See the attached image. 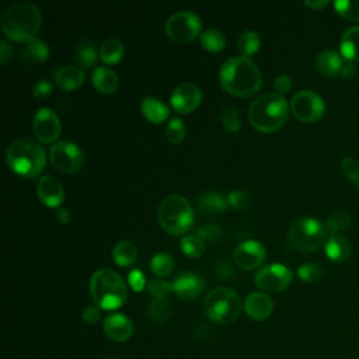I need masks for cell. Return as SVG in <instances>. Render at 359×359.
I'll return each mask as SVG.
<instances>
[{
    "instance_id": "cell-27",
    "label": "cell",
    "mask_w": 359,
    "mask_h": 359,
    "mask_svg": "<svg viewBox=\"0 0 359 359\" xmlns=\"http://www.w3.org/2000/svg\"><path fill=\"white\" fill-rule=\"evenodd\" d=\"M147 317L154 324H163L170 320L172 314V304L165 297H151L146 309Z\"/></svg>"
},
{
    "instance_id": "cell-36",
    "label": "cell",
    "mask_w": 359,
    "mask_h": 359,
    "mask_svg": "<svg viewBox=\"0 0 359 359\" xmlns=\"http://www.w3.org/2000/svg\"><path fill=\"white\" fill-rule=\"evenodd\" d=\"M297 275L303 282L307 283H314L321 280L324 275V269L321 265L314 264V262H304L297 268Z\"/></svg>"
},
{
    "instance_id": "cell-26",
    "label": "cell",
    "mask_w": 359,
    "mask_h": 359,
    "mask_svg": "<svg viewBox=\"0 0 359 359\" xmlns=\"http://www.w3.org/2000/svg\"><path fill=\"white\" fill-rule=\"evenodd\" d=\"M91 80H93V84L94 87L100 91V93H112L116 90L118 87V76L116 73L107 67V66H98L93 70V74H91Z\"/></svg>"
},
{
    "instance_id": "cell-48",
    "label": "cell",
    "mask_w": 359,
    "mask_h": 359,
    "mask_svg": "<svg viewBox=\"0 0 359 359\" xmlns=\"http://www.w3.org/2000/svg\"><path fill=\"white\" fill-rule=\"evenodd\" d=\"M129 283L136 292H140L146 285L144 275L139 269H132L129 273Z\"/></svg>"
},
{
    "instance_id": "cell-9",
    "label": "cell",
    "mask_w": 359,
    "mask_h": 359,
    "mask_svg": "<svg viewBox=\"0 0 359 359\" xmlns=\"http://www.w3.org/2000/svg\"><path fill=\"white\" fill-rule=\"evenodd\" d=\"M202 22L196 13L180 10L172 13L165 21V34L177 42H189L201 34Z\"/></svg>"
},
{
    "instance_id": "cell-5",
    "label": "cell",
    "mask_w": 359,
    "mask_h": 359,
    "mask_svg": "<svg viewBox=\"0 0 359 359\" xmlns=\"http://www.w3.org/2000/svg\"><path fill=\"white\" fill-rule=\"evenodd\" d=\"M8 167L18 175L34 178L45 167L46 154L43 147L29 137H20L11 142L6 151Z\"/></svg>"
},
{
    "instance_id": "cell-21",
    "label": "cell",
    "mask_w": 359,
    "mask_h": 359,
    "mask_svg": "<svg viewBox=\"0 0 359 359\" xmlns=\"http://www.w3.org/2000/svg\"><path fill=\"white\" fill-rule=\"evenodd\" d=\"M53 79L59 88L70 91L77 88L84 81V72L79 66L65 65L53 70Z\"/></svg>"
},
{
    "instance_id": "cell-24",
    "label": "cell",
    "mask_w": 359,
    "mask_h": 359,
    "mask_svg": "<svg viewBox=\"0 0 359 359\" xmlns=\"http://www.w3.org/2000/svg\"><path fill=\"white\" fill-rule=\"evenodd\" d=\"M140 111L150 122L154 123L163 122L170 114L168 107L161 100L151 95H146L140 100Z\"/></svg>"
},
{
    "instance_id": "cell-16",
    "label": "cell",
    "mask_w": 359,
    "mask_h": 359,
    "mask_svg": "<svg viewBox=\"0 0 359 359\" xmlns=\"http://www.w3.org/2000/svg\"><path fill=\"white\" fill-rule=\"evenodd\" d=\"M205 287L203 278L192 271L180 272L171 282V289L182 299H195Z\"/></svg>"
},
{
    "instance_id": "cell-8",
    "label": "cell",
    "mask_w": 359,
    "mask_h": 359,
    "mask_svg": "<svg viewBox=\"0 0 359 359\" xmlns=\"http://www.w3.org/2000/svg\"><path fill=\"white\" fill-rule=\"evenodd\" d=\"M325 227L314 217H299L287 229L289 244L300 252L316 251L325 243Z\"/></svg>"
},
{
    "instance_id": "cell-20",
    "label": "cell",
    "mask_w": 359,
    "mask_h": 359,
    "mask_svg": "<svg viewBox=\"0 0 359 359\" xmlns=\"http://www.w3.org/2000/svg\"><path fill=\"white\" fill-rule=\"evenodd\" d=\"M324 250L327 257L334 262H345L352 252L351 243L341 233H330L327 234V240L324 243Z\"/></svg>"
},
{
    "instance_id": "cell-38",
    "label": "cell",
    "mask_w": 359,
    "mask_h": 359,
    "mask_svg": "<svg viewBox=\"0 0 359 359\" xmlns=\"http://www.w3.org/2000/svg\"><path fill=\"white\" fill-rule=\"evenodd\" d=\"M349 224V216L346 212H334L331 213L325 220V231L330 233H339L342 229L348 227Z\"/></svg>"
},
{
    "instance_id": "cell-1",
    "label": "cell",
    "mask_w": 359,
    "mask_h": 359,
    "mask_svg": "<svg viewBox=\"0 0 359 359\" xmlns=\"http://www.w3.org/2000/svg\"><path fill=\"white\" fill-rule=\"evenodd\" d=\"M222 87L237 97H247L254 94L262 83L258 66L245 56L227 57L219 72Z\"/></svg>"
},
{
    "instance_id": "cell-28",
    "label": "cell",
    "mask_w": 359,
    "mask_h": 359,
    "mask_svg": "<svg viewBox=\"0 0 359 359\" xmlns=\"http://www.w3.org/2000/svg\"><path fill=\"white\" fill-rule=\"evenodd\" d=\"M198 208L199 210L208 213V215H216L222 210H224L229 205L227 198L223 195L213 192V191H206L198 196Z\"/></svg>"
},
{
    "instance_id": "cell-34",
    "label": "cell",
    "mask_w": 359,
    "mask_h": 359,
    "mask_svg": "<svg viewBox=\"0 0 359 359\" xmlns=\"http://www.w3.org/2000/svg\"><path fill=\"white\" fill-rule=\"evenodd\" d=\"M150 269L157 276H165L174 269V259L167 252H157L150 259Z\"/></svg>"
},
{
    "instance_id": "cell-50",
    "label": "cell",
    "mask_w": 359,
    "mask_h": 359,
    "mask_svg": "<svg viewBox=\"0 0 359 359\" xmlns=\"http://www.w3.org/2000/svg\"><path fill=\"white\" fill-rule=\"evenodd\" d=\"M341 74L344 79H351L353 74H355V66L352 62H346L344 63L342 69H341Z\"/></svg>"
},
{
    "instance_id": "cell-39",
    "label": "cell",
    "mask_w": 359,
    "mask_h": 359,
    "mask_svg": "<svg viewBox=\"0 0 359 359\" xmlns=\"http://www.w3.org/2000/svg\"><path fill=\"white\" fill-rule=\"evenodd\" d=\"M165 136L168 142L171 143H178L184 139L185 136V125L181 118L172 116L168 123L165 125Z\"/></svg>"
},
{
    "instance_id": "cell-15",
    "label": "cell",
    "mask_w": 359,
    "mask_h": 359,
    "mask_svg": "<svg viewBox=\"0 0 359 359\" xmlns=\"http://www.w3.org/2000/svg\"><path fill=\"white\" fill-rule=\"evenodd\" d=\"M202 98L201 88L192 81H184L174 87L170 94V102L175 111L187 114L194 111Z\"/></svg>"
},
{
    "instance_id": "cell-25",
    "label": "cell",
    "mask_w": 359,
    "mask_h": 359,
    "mask_svg": "<svg viewBox=\"0 0 359 359\" xmlns=\"http://www.w3.org/2000/svg\"><path fill=\"white\" fill-rule=\"evenodd\" d=\"M341 56L346 62H359V25L346 29L341 38Z\"/></svg>"
},
{
    "instance_id": "cell-10",
    "label": "cell",
    "mask_w": 359,
    "mask_h": 359,
    "mask_svg": "<svg viewBox=\"0 0 359 359\" xmlns=\"http://www.w3.org/2000/svg\"><path fill=\"white\" fill-rule=\"evenodd\" d=\"M49 157L62 172H74L84 164V153L79 144L72 140H57L50 146Z\"/></svg>"
},
{
    "instance_id": "cell-43",
    "label": "cell",
    "mask_w": 359,
    "mask_h": 359,
    "mask_svg": "<svg viewBox=\"0 0 359 359\" xmlns=\"http://www.w3.org/2000/svg\"><path fill=\"white\" fill-rule=\"evenodd\" d=\"M220 119L223 126L230 130V132H236L240 129L241 126V121L238 116V112L234 108H224L220 114Z\"/></svg>"
},
{
    "instance_id": "cell-40",
    "label": "cell",
    "mask_w": 359,
    "mask_h": 359,
    "mask_svg": "<svg viewBox=\"0 0 359 359\" xmlns=\"http://www.w3.org/2000/svg\"><path fill=\"white\" fill-rule=\"evenodd\" d=\"M341 170L345 178L351 182L358 185L359 184V165L352 157H344L341 161Z\"/></svg>"
},
{
    "instance_id": "cell-18",
    "label": "cell",
    "mask_w": 359,
    "mask_h": 359,
    "mask_svg": "<svg viewBox=\"0 0 359 359\" xmlns=\"http://www.w3.org/2000/svg\"><path fill=\"white\" fill-rule=\"evenodd\" d=\"M36 194L41 202L50 208L59 206L63 202L66 195L63 184L57 178L49 174H45L39 178L36 185Z\"/></svg>"
},
{
    "instance_id": "cell-53",
    "label": "cell",
    "mask_w": 359,
    "mask_h": 359,
    "mask_svg": "<svg viewBox=\"0 0 359 359\" xmlns=\"http://www.w3.org/2000/svg\"><path fill=\"white\" fill-rule=\"evenodd\" d=\"M108 359H115V358H108Z\"/></svg>"
},
{
    "instance_id": "cell-30",
    "label": "cell",
    "mask_w": 359,
    "mask_h": 359,
    "mask_svg": "<svg viewBox=\"0 0 359 359\" xmlns=\"http://www.w3.org/2000/svg\"><path fill=\"white\" fill-rule=\"evenodd\" d=\"M137 257V248L130 240H121L112 248V259L118 265H129Z\"/></svg>"
},
{
    "instance_id": "cell-44",
    "label": "cell",
    "mask_w": 359,
    "mask_h": 359,
    "mask_svg": "<svg viewBox=\"0 0 359 359\" xmlns=\"http://www.w3.org/2000/svg\"><path fill=\"white\" fill-rule=\"evenodd\" d=\"M52 90L53 84L46 79H41L32 86V94L36 98H46L52 93Z\"/></svg>"
},
{
    "instance_id": "cell-13",
    "label": "cell",
    "mask_w": 359,
    "mask_h": 359,
    "mask_svg": "<svg viewBox=\"0 0 359 359\" xmlns=\"http://www.w3.org/2000/svg\"><path fill=\"white\" fill-rule=\"evenodd\" d=\"M32 130L39 142H55L60 133V119L57 114L49 107L38 108L32 118Z\"/></svg>"
},
{
    "instance_id": "cell-3",
    "label": "cell",
    "mask_w": 359,
    "mask_h": 359,
    "mask_svg": "<svg viewBox=\"0 0 359 359\" xmlns=\"http://www.w3.org/2000/svg\"><path fill=\"white\" fill-rule=\"evenodd\" d=\"M289 115L286 98L276 93H264L252 100L248 108L250 123L261 132H273L283 126Z\"/></svg>"
},
{
    "instance_id": "cell-37",
    "label": "cell",
    "mask_w": 359,
    "mask_h": 359,
    "mask_svg": "<svg viewBox=\"0 0 359 359\" xmlns=\"http://www.w3.org/2000/svg\"><path fill=\"white\" fill-rule=\"evenodd\" d=\"M334 8L342 18L349 21H359V0L356 1L338 0L334 3Z\"/></svg>"
},
{
    "instance_id": "cell-49",
    "label": "cell",
    "mask_w": 359,
    "mask_h": 359,
    "mask_svg": "<svg viewBox=\"0 0 359 359\" xmlns=\"http://www.w3.org/2000/svg\"><path fill=\"white\" fill-rule=\"evenodd\" d=\"M11 56V46L6 41H0V63H6Z\"/></svg>"
},
{
    "instance_id": "cell-22",
    "label": "cell",
    "mask_w": 359,
    "mask_h": 359,
    "mask_svg": "<svg viewBox=\"0 0 359 359\" xmlns=\"http://www.w3.org/2000/svg\"><path fill=\"white\" fill-rule=\"evenodd\" d=\"M344 66V60L341 55L332 49H325L320 52L316 57V67L317 70L327 77H334L341 73Z\"/></svg>"
},
{
    "instance_id": "cell-35",
    "label": "cell",
    "mask_w": 359,
    "mask_h": 359,
    "mask_svg": "<svg viewBox=\"0 0 359 359\" xmlns=\"http://www.w3.org/2000/svg\"><path fill=\"white\" fill-rule=\"evenodd\" d=\"M181 250L189 255V257H199L205 251V243L203 238H201L198 234H187L182 236L180 240Z\"/></svg>"
},
{
    "instance_id": "cell-33",
    "label": "cell",
    "mask_w": 359,
    "mask_h": 359,
    "mask_svg": "<svg viewBox=\"0 0 359 359\" xmlns=\"http://www.w3.org/2000/svg\"><path fill=\"white\" fill-rule=\"evenodd\" d=\"M201 45L206 50L217 52L226 45V36L217 28H208L201 34Z\"/></svg>"
},
{
    "instance_id": "cell-45",
    "label": "cell",
    "mask_w": 359,
    "mask_h": 359,
    "mask_svg": "<svg viewBox=\"0 0 359 359\" xmlns=\"http://www.w3.org/2000/svg\"><path fill=\"white\" fill-rule=\"evenodd\" d=\"M220 233H222L220 227H219L217 224H215V223L203 224V226H201V227L198 229V231H196V234H198L201 238H203V240H215V238H217V237L220 236Z\"/></svg>"
},
{
    "instance_id": "cell-14",
    "label": "cell",
    "mask_w": 359,
    "mask_h": 359,
    "mask_svg": "<svg viewBox=\"0 0 359 359\" xmlns=\"http://www.w3.org/2000/svg\"><path fill=\"white\" fill-rule=\"evenodd\" d=\"M266 257V250L264 244L258 240L250 238L241 241L233 251V259L236 265L243 269L257 268Z\"/></svg>"
},
{
    "instance_id": "cell-46",
    "label": "cell",
    "mask_w": 359,
    "mask_h": 359,
    "mask_svg": "<svg viewBox=\"0 0 359 359\" xmlns=\"http://www.w3.org/2000/svg\"><path fill=\"white\" fill-rule=\"evenodd\" d=\"M101 317V309L97 304H88L83 309L81 318L86 324H94L100 320Z\"/></svg>"
},
{
    "instance_id": "cell-12",
    "label": "cell",
    "mask_w": 359,
    "mask_h": 359,
    "mask_svg": "<svg viewBox=\"0 0 359 359\" xmlns=\"http://www.w3.org/2000/svg\"><path fill=\"white\" fill-rule=\"evenodd\" d=\"M292 271L279 262H271L266 265H262L254 276L255 285L265 290V292H280L286 289L292 282Z\"/></svg>"
},
{
    "instance_id": "cell-2",
    "label": "cell",
    "mask_w": 359,
    "mask_h": 359,
    "mask_svg": "<svg viewBox=\"0 0 359 359\" xmlns=\"http://www.w3.org/2000/svg\"><path fill=\"white\" fill-rule=\"evenodd\" d=\"M42 22V13L39 7L32 1H15L10 4L1 15L3 32L20 42H25L35 38Z\"/></svg>"
},
{
    "instance_id": "cell-23",
    "label": "cell",
    "mask_w": 359,
    "mask_h": 359,
    "mask_svg": "<svg viewBox=\"0 0 359 359\" xmlns=\"http://www.w3.org/2000/svg\"><path fill=\"white\" fill-rule=\"evenodd\" d=\"M22 60L28 63H39L49 57L50 49L48 43L39 38H31L24 42V45L20 49Z\"/></svg>"
},
{
    "instance_id": "cell-29",
    "label": "cell",
    "mask_w": 359,
    "mask_h": 359,
    "mask_svg": "<svg viewBox=\"0 0 359 359\" xmlns=\"http://www.w3.org/2000/svg\"><path fill=\"white\" fill-rule=\"evenodd\" d=\"M100 56V50H97V46L90 39L80 41L74 48V59L81 67H93Z\"/></svg>"
},
{
    "instance_id": "cell-19",
    "label": "cell",
    "mask_w": 359,
    "mask_h": 359,
    "mask_svg": "<svg viewBox=\"0 0 359 359\" xmlns=\"http://www.w3.org/2000/svg\"><path fill=\"white\" fill-rule=\"evenodd\" d=\"M244 310L248 317L261 321L271 316L273 302L265 292H251L244 300Z\"/></svg>"
},
{
    "instance_id": "cell-47",
    "label": "cell",
    "mask_w": 359,
    "mask_h": 359,
    "mask_svg": "<svg viewBox=\"0 0 359 359\" xmlns=\"http://www.w3.org/2000/svg\"><path fill=\"white\" fill-rule=\"evenodd\" d=\"M292 84H293V81L289 74H279L273 81V87L276 90V93H279L282 95L292 88Z\"/></svg>"
},
{
    "instance_id": "cell-11",
    "label": "cell",
    "mask_w": 359,
    "mask_h": 359,
    "mask_svg": "<svg viewBox=\"0 0 359 359\" xmlns=\"http://www.w3.org/2000/svg\"><path fill=\"white\" fill-rule=\"evenodd\" d=\"M289 108L293 116L300 122L310 123L323 116L325 105L324 100L317 93L311 90H300L292 97Z\"/></svg>"
},
{
    "instance_id": "cell-52",
    "label": "cell",
    "mask_w": 359,
    "mask_h": 359,
    "mask_svg": "<svg viewBox=\"0 0 359 359\" xmlns=\"http://www.w3.org/2000/svg\"><path fill=\"white\" fill-rule=\"evenodd\" d=\"M304 4L311 7V8H323L328 4V1L327 0H314V1L313 0H306Z\"/></svg>"
},
{
    "instance_id": "cell-6",
    "label": "cell",
    "mask_w": 359,
    "mask_h": 359,
    "mask_svg": "<svg viewBox=\"0 0 359 359\" xmlns=\"http://www.w3.org/2000/svg\"><path fill=\"white\" fill-rule=\"evenodd\" d=\"M160 226L171 234L185 233L194 222V210L189 201L180 194H170L157 206Z\"/></svg>"
},
{
    "instance_id": "cell-42",
    "label": "cell",
    "mask_w": 359,
    "mask_h": 359,
    "mask_svg": "<svg viewBox=\"0 0 359 359\" xmlns=\"http://www.w3.org/2000/svg\"><path fill=\"white\" fill-rule=\"evenodd\" d=\"M147 290L151 297H165L171 289V283H168L163 278H154L147 282Z\"/></svg>"
},
{
    "instance_id": "cell-17",
    "label": "cell",
    "mask_w": 359,
    "mask_h": 359,
    "mask_svg": "<svg viewBox=\"0 0 359 359\" xmlns=\"http://www.w3.org/2000/svg\"><path fill=\"white\" fill-rule=\"evenodd\" d=\"M104 332L105 335L115 341V342H125L128 341L133 331H135V327H133V323L132 320L122 314V313H111L105 317L104 320Z\"/></svg>"
},
{
    "instance_id": "cell-32",
    "label": "cell",
    "mask_w": 359,
    "mask_h": 359,
    "mask_svg": "<svg viewBox=\"0 0 359 359\" xmlns=\"http://www.w3.org/2000/svg\"><path fill=\"white\" fill-rule=\"evenodd\" d=\"M259 45H261L259 35L252 29L243 31L237 38L238 52L241 53V56H245V57L254 55L259 49Z\"/></svg>"
},
{
    "instance_id": "cell-41",
    "label": "cell",
    "mask_w": 359,
    "mask_h": 359,
    "mask_svg": "<svg viewBox=\"0 0 359 359\" xmlns=\"http://www.w3.org/2000/svg\"><path fill=\"white\" fill-rule=\"evenodd\" d=\"M250 201H251L250 195L245 191H243V189H233V191H230L227 194L229 205L233 206L237 210H243V209L248 208Z\"/></svg>"
},
{
    "instance_id": "cell-4",
    "label": "cell",
    "mask_w": 359,
    "mask_h": 359,
    "mask_svg": "<svg viewBox=\"0 0 359 359\" xmlns=\"http://www.w3.org/2000/svg\"><path fill=\"white\" fill-rule=\"evenodd\" d=\"M90 294L102 310L121 307L128 297V286L123 278L111 268H100L90 278Z\"/></svg>"
},
{
    "instance_id": "cell-51",
    "label": "cell",
    "mask_w": 359,
    "mask_h": 359,
    "mask_svg": "<svg viewBox=\"0 0 359 359\" xmlns=\"http://www.w3.org/2000/svg\"><path fill=\"white\" fill-rule=\"evenodd\" d=\"M56 219L60 222V223H67V222H70V212H69V209H66V208H59L57 210H56Z\"/></svg>"
},
{
    "instance_id": "cell-31",
    "label": "cell",
    "mask_w": 359,
    "mask_h": 359,
    "mask_svg": "<svg viewBox=\"0 0 359 359\" xmlns=\"http://www.w3.org/2000/svg\"><path fill=\"white\" fill-rule=\"evenodd\" d=\"M100 57L105 63H116L125 52L123 43L118 38H107L100 46Z\"/></svg>"
},
{
    "instance_id": "cell-7",
    "label": "cell",
    "mask_w": 359,
    "mask_h": 359,
    "mask_svg": "<svg viewBox=\"0 0 359 359\" xmlns=\"http://www.w3.org/2000/svg\"><path fill=\"white\" fill-rule=\"evenodd\" d=\"M241 310V300L237 292L230 287L219 286L212 289L203 300L205 314L217 324L233 323Z\"/></svg>"
}]
</instances>
